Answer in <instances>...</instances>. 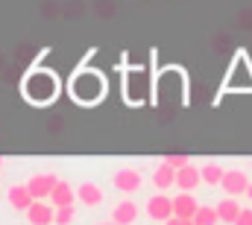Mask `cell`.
<instances>
[{"instance_id":"cell-1","label":"cell","mask_w":252,"mask_h":225,"mask_svg":"<svg viewBox=\"0 0 252 225\" xmlns=\"http://www.w3.org/2000/svg\"><path fill=\"white\" fill-rule=\"evenodd\" d=\"M24 94H27L32 103H47V100H53V94H56V79H53L50 73H44V70H35V73L27 76Z\"/></svg>"},{"instance_id":"cell-2","label":"cell","mask_w":252,"mask_h":225,"mask_svg":"<svg viewBox=\"0 0 252 225\" xmlns=\"http://www.w3.org/2000/svg\"><path fill=\"white\" fill-rule=\"evenodd\" d=\"M56 172H35V175H30V181H27V190L32 193V199H50V193H53V187H56Z\"/></svg>"},{"instance_id":"cell-3","label":"cell","mask_w":252,"mask_h":225,"mask_svg":"<svg viewBox=\"0 0 252 225\" xmlns=\"http://www.w3.org/2000/svg\"><path fill=\"white\" fill-rule=\"evenodd\" d=\"M112 184H115V190H121V193H138L141 190V184H144V178H141V172L132 167H121L115 175H112Z\"/></svg>"},{"instance_id":"cell-4","label":"cell","mask_w":252,"mask_h":225,"mask_svg":"<svg viewBox=\"0 0 252 225\" xmlns=\"http://www.w3.org/2000/svg\"><path fill=\"white\" fill-rule=\"evenodd\" d=\"M250 175L244 172V169H226L223 172V181H220V187L229 193V196H247V187H250Z\"/></svg>"},{"instance_id":"cell-5","label":"cell","mask_w":252,"mask_h":225,"mask_svg":"<svg viewBox=\"0 0 252 225\" xmlns=\"http://www.w3.org/2000/svg\"><path fill=\"white\" fill-rule=\"evenodd\" d=\"M147 217H150V220H156V223L170 220V217H173V199H170V196H164V190H161V193H156V196L147 202Z\"/></svg>"},{"instance_id":"cell-6","label":"cell","mask_w":252,"mask_h":225,"mask_svg":"<svg viewBox=\"0 0 252 225\" xmlns=\"http://www.w3.org/2000/svg\"><path fill=\"white\" fill-rule=\"evenodd\" d=\"M53 214H56V208L47 199H35L27 208V223L30 225H53Z\"/></svg>"},{"instance_id":"cell-7","label":"cell","mask_w":252,"mask_h":225,"mask_svg":"<svg viewBox=\"0 0 252 225\" xmlns=\"http://www.w3.org/2000/svg\"><path fill=\"white\" fill-rule=\"evenodd\" d=\"M196 208H199V202H196V196H193L190 190H182L179 196H173V217H185V220H193Z\"/></svg>"},{"instance_id":"cell-8","label":"cell","mask_w":252,"mask_h":225,"mask_svg":"<svg viewBox=\"0 0 252 225\" xmlns=\"http://www.w3.org/2000/svg\"><path fill=\"white\" fill-rule=\"evenodd\" d=\"M76 199H79L85 208H97V205L103 202V187L94 184V181H82V184L76 187Z\"/></svg>"},{"instance_id":"cell-9","label":"cell","mask_w":252,"mask_h":225,"mask_svg":"<svg viewBox=\"0 0 252 225\" xmlns=\"http://www.w3.org/2000/svg\"><path fill=\"white\" fill-rule=\"evenodd\" d=\"M6 199H9V205H12L15 211H24V214H27V208L35 202L32 193L27 190V184H12V187L6 190Z\"/></svg>"},{"instance_id":"cell-10","label":"cell","mask_w":252,"mask_h":225,"mask_svg":"<svg viewBox=\"0 0 252 225\" xmlns=\"http://www.w3.org/2000/svg\"><path fill=\"white\" fill-rule=\"evenodd\" d=\"M202 184V175H199V169L193 167V164H185V167H179L176 169V187L179 190H196Z\"/></svg>"},{"instance_id":"cell-11","label":"cell","mask_w":252,"mask_h":225,"mask_svg":"<svg viewBox=\"0 0 252 225\" xmlns=\"http://www.w3.org/2000/svg\"><path fill=\"white\" fill-rule=\"evenodd\" d=\"M47 202H50L53 208H64V205H73V202H76V187H70L67 181H62V178H59Z\"/></svg>"},{"instance_id":"cell-12","label":"cell","mask_w":252,"mask_h":225,"mask_svg":"<svg viewBox=\"0 0 252 225\" xmlns=\"http://www.w3.org/2000/svg\"><path fill=\"white\" fill-rule=\"evenodd\" d=\"M112 220H115L118 225H132V223H138V205H135L132 199L118 202V205L112 208Z\"/></svg>"},{"instance_id":"cell-13","label":"cell","mask_w":252,"mask_h":225,"mask_svg":"<svg viewBox=\"0 0 252 225\" xmlns=\"http://www.w3.org/2000/svg\"><path fill=\"white\" fill-rule=\"evenodd\" d=\"M153 184H156L158 190H167V187H173V184H176V167H170L167 161H161L158 167L153 169Z\"/></svg>"},{"instance_id":"cell-14","label":"cell","mask_w":252,"mask_h":225,"mask_svg":"<svg viewBox=\"0 0 252 225\" xmlns=\"http://www.w3.org/2000/svg\"><path fill=\"white\" fill-rule=\"evenodd\" d=\"M223 172H226V169L220 167V164H214V161H208V164H202V167H199L202 184H208V187H217V184L223 181Z\"/></svg>"},{"instance_id":"cell-15","label":"cell","mask_w":252,"mask_h":225,"mask_svg":"<svg viewBox=\"0 0 252 225\" xmlns=\"http://www.w3.org/2000/svg\"><path fill=\"white\" fill-rule=\"evenodd\" d=\"M217 208V217H220V223H235L238 220V214H241V205L235 202V199H223L220 205H214Z\"/></svg>"},{"instance_id":"cell-16","label":"cell","mask_w":252,"mask_h":225,"mask_svg":"<svg viewBox=\"0 0 252 225\" xmlns=\"http://www.w3.org/2000/svg\"><path fill=\"white\" fill-rule=\"evenodd\" d=\"M217 223H220L217 208H211V205H199V208H196V214H193V225H217Z\"/></svg>"},{"instance_id":"cell-17","label":"cell","mask_w":252,"mask_h":225,"mask_svg":"<svg viewBox=\"0 0 252 225\" xmlns=\"http://www.w3.org/2000/svg\"><path fill=\"white\" fill-rule=\"evenodd\" d=\"M73 217H76L73 205H64V208H56V214H53V223H56V225H70V223H73Z\"/></svg>"},{"instance_id":"cell-18","label":"cell","mask_w":252,"mask_h":225,"mask_svg":"<svg viewBox=\"0 0 252 225\" xmlns=\"http://www.w3.org/2000/svg\"><path fill=\"white\" fill-rule=\"evenodd\" d=\"M164 161H167L170 167H176V169H179V167H185V164H190L185 152H167V155H164Z\"/></svg>"},{"instance_id":"cell-19","label":"cell","mask_w":252,"mask_h":225,"mask_svg":"<svg viewBox=\"0 0 252 225\" xmlns=\"http://www.w3.org/2000/svg\"><path fill=\"white\" fill-rule=\"evenodd\" d=\"M232 225H252V211H244V208H241V214H238V220H235Z\"/></svg>"},{"instance_id":"cell-20","label":"cell","mask_w":252,"mask_h":225,"mask_svg":"<svg viewBox=\"0 0 252 225\" xmlns=\"http://www.w3.org/2000/svg\"><path fill=\"white\" fill-rule=\"evenodd\" d=\"M164 225H193V220H185V217H170V220H164Z\"/></svg>"},{"instance_id":"cell-21","label":"cell","mask_w":252,"mask_h":225,"mask_svg":"<svg viewBox=\"0 0 252 225\" xmlns=\"http://www.w3.org/2000/svg\"><path fill=\"white\" fill-rule=\"evenodd\" d=\"M247 196H250V199H252V181H250V187H247Z\"/></svg>"},{"instance_id":"cell-22","label":"cell","mask_w":252,"mask_h":225,"mask_svg":"<svg viewBox=\"0 0 252 225\" xmlns=\"http://www.w3.org/2000/svg\"><path fill=\"white\" fill-rule=\"evenodd\" d=\"M100 225H118V223H115V220H112V223H100Z\"/></svg>"},{"instance_id":"cell-23","label":"cell","mask_w":252,"mask_h":225,"mask_svg":"<svg viewBox=\"0 0 252 225\" xmlns=\"http://www.w3.org/2000/svg\"><path fill=\"white\" fill-rule=\"evenodd\" d=\"M0 167H3V155H0Z\"/></svg>"},{"instance_id":"cell-24","label":"cell","mask_w":252,"mask_h":225,"mask_svg":"<svg viewBox=\"0 0 252 225\" xmlns=\"http://www.w3.org/2000/svg\"><path fill=\"white\" fill-rule=\"evenodd\" d=\"M53 225H56V223H53Z\"/></svg>"}]
</instances>
